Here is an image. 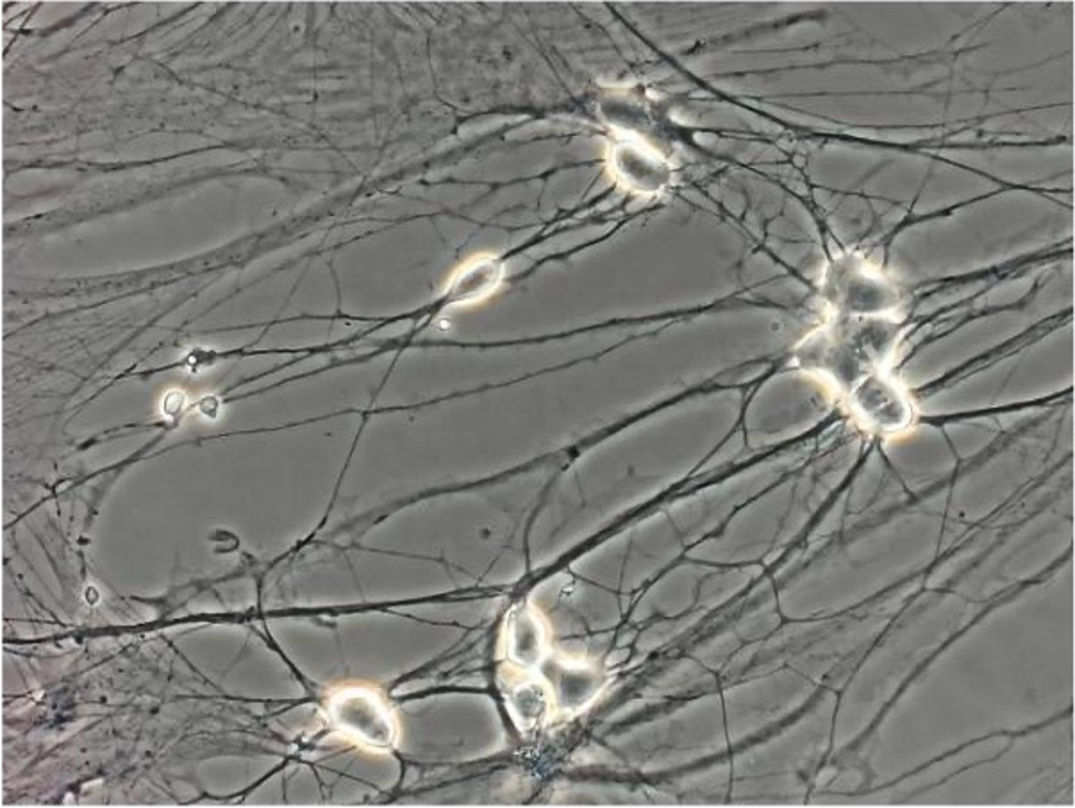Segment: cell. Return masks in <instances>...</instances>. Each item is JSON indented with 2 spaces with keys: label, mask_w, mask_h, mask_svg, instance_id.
<instances>
[{
  "label": "cell",
  "mask_w": 1075,
  "mask_h": 808,
  "mask_svg": "<svg viewBox=\"0 0 1075 808\" xmlns=\"http://www.w3.org/2000/svg\"><path fill=\"white\" fill-rule=\"evenodd\" d=\"M332 716L341 730L375 748L389 747L395 739V725L377 696L363 691L341 694L332 703Z\"/></svg>",
  "instance_id": "1"
},
{
  "label": "cell",
  "mask_w": 1075,
  "mask_h": 808,
  "mask_svg": "<svg viewBox=\"0 0 1075 808\" xmlns=\"http://www.w3.org/2000/svg\"><path fill=\"white\" fill-rule=\"evenodd\" d=\"M508 648L511 659L523 667L540 664L545 653V631L536 614L519 608L509 619Z\"/></svg>",
  "instance_id": "2"
},
{
  "label": "cell",
  "mask_w": 1075,
  "mask_h": 808,
  "mask_svg": "<svg viewBox=\"0 0 1075 808\" xmlns=\"http://www.w3.org/2000/svg\"><path fill=\"white\" fill-rule=\"evenodd\" d=\"M597 688H599L597 674L591 673V671L565 669L559 674L557 694H559V699H562V705L565 708L581 707L582 703L588 702L593 694H597Z\"/></svg>",
  "instance_id": "3"
},
{
  "label": "cell",
  "mask_w": 1075,
  "mask_h": 808,
  "mask_svg": "<svg viewBox=\"0 0 1075 808\" xmlns=\"http://www.w3.org/2000/svg\"><path fill=\"white\" fill-rule=\"evenodd\" d=\"M509 707L513 710L517 721L523 722L525 727L540 721L548 710V696L540 685L528 684L522 687L513 688Z\"/></svg>",
  "instance_id": "4"
}]
</instances>
